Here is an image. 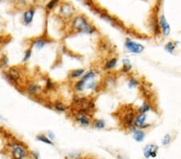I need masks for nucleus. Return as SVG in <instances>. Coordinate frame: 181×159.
<instances>
[{"label":"nucleus","instance_id":"nucleus-23","mask_svg":"<svg viewBox=\"0 0 181 159\" xmlns=\"http://www.w3.org/2000/svg\"><path fill=\"white\" fill-rule=\"evenodd\" d=\"M151 110V105L148 102H144L140 105V107L137 109L138 113H147L148 112Z\"/></svg>","mask_w":181,"mask_h":159},{"label":"nucleus","instance_id":"nucleus-11","mask_svg":"<svg viewBox=\"0 0 181 159\" xmlns=\"http://www.w3.org/2000/svg\"><path fill=\"white\" fill-rule=\"evenodd\" d=\"M41 91H42V87L36 82H31L30 84H28L26 88L27 93L31 96H37L40 93Z\"/></svg>","mask_w":181,"mask_h":159},{"label":"nucleus","instance_id":"nucleus-21","mask_svg":"<svg viewBox=\"0 0 181 159\" xmlns=\"http://www.w3.org/2000/svg\"><path fill=\"white\" fill-rule=\"evenodd\" d=\"M92 125L94 127L95 129L102 130V129H104L105 128L106 123H105V121L103 119H96V120L93 121Z\"/></svg>","mask_w":181,"mask_h":159},{"label":"nucleus","instance_id":"nucleus-4","mask_svg":"<svg viewBox=\"0 0 181 159\" xmlns=\"http://www.w3.org/2000/svg\"><path fill=\"white\" fill-rule=\"evenodd\" d=\"M124 46L128 52L133 53V54H141L145 49L144 46L142 45L141 43L134 42L129 38L126 39Z\"/></svg>","mask_w":181,"mask_h":159},{"label":"nucleus","instance_id":"nucleus-30","mask_svg":"<svg viewBox=\"0 0 181 159\" xmlns=\"http://www.w3.org/2000/svg\"><path fill=\"white\" fill-rule=\"evenodd\" d=\"M59 2H60V0H50L49 3H48V4H47L46 7L49 10H52V9H54L57 6Z\"/></svg>","mask_w":181,"mask_h":159},{"label":"nucleus","instance_id":"nucleus-34","mask_svg":"<svg viewBox=\"0 0 181 159\" xmlns=\"http://www.w3.org/2000/svg\"><path fill=\"white\" fill-rule=\"evenodd\" d=\"M79 1H82V2H87L88 0H79Z\"/></svg>","mask_w":181,"mask_h":159},{"label":"nucleus","instance_id":"nucleus-35","mask_svg":"<svg viewBox=\"0 0 181 159\" xmlns=\"http://www.w3.org/2000/svg\"><path fill=\"white\" fill-rule=\"evenodd\" d=\"M118 159H122V158H118Z\"/></svg>","mask_w":181,"mask_h":159},{"label":"nucleus","instance_id":"nucleus-24","mask_svg":"<svg viewBox=\"0 0 181 159\" xmlns=\"http://www.w3.org/2000/svg\"><path fill=\"white\" fill-rule=\"evenodd\" d=\"M36 140L39 141H41L43 143H45V144L50 145V146L53 145V142H52L51 139H49V137L44 135V134H39V135H37L36 136Z\"/></svg>","mask_w":181,"mask_h":159},{"label":"nucleus","instance_id":"nucleus-1","mask_svg":"<svg viewBox=\"0 0 181 159\" xmlns=\"http://www.w3.org/2000/svg\"><path fill=\"white\" fill-rule=\"evenodd\" d=\"M72 29L78 33H83L87 35H92L96 31V28L92 26L85 18L78 15L73 19L72 22Z\"/></svg>","mask_w":181,"mask_h":159},{"label":"nucleus","instance_id":"nucleus-22","mask_svg":"<svg viewBox=\"0 0 181 159\" xmlns=\"http://www.w3.org/2000/svg\"><path fill=\"white\" fill-rule=\"evenodd\" d=\"M96 76H97L96 72H95L94 70L91 69V70H89V71H88V72H86L85 73L84 76H82L81 79L83 80L84 81H85V82H88L89 81H91V80H93V79H95Z\"/></svg>","mask_w":181,"mask_h":159},{"label":"nucleus","instance_id":"nucleus-18","mask_svg":"<svg viewBox=\"0 0 181 159\" xmlns=\"http://www.w3.org/2000/svg\"><path fill=\"white\" fill-rule=\"evenodd\" d=\"M179 42H172V41H169L164 45V50L166 52L170 53V54H173L174 51L176 50V47L178 45Z\"/></svg>","mask_w":181,"mask_h":159},{"label":"nucleus","instance_id":"nucleus-5","mask_svg":"<svg viewBox=\"0 0 181 159\" xmlns=\"http://www.w3.org/2000/svg\"><path fill=\"white\" fill-rule=\"evenodd\" d=\"M12 159H25L27 158V150L23 145L14 143L11 147Z\"/></svg>","mask_w":181,"mask_h":159},{"label":"nucleus","instance_id":"nucleus-2","mask_svg":"<svg viewBox=\"0 0 181 159\" xmlns=\"http://www.w3.org/2000/svg\"><path fill=\"white\" fill-rule=\"evenodd\" d=\"M5 76L10 84L14 86H18L21 80V72L17 67H11L6 71Z\"/></svg>","mask_w":181,"mask_h":159},{"label":"nucleus","instance_id":"nucleus-33","mask_svg":"<svg viewBox=\"0 0 181 159\" xmlns=\"http://www.w3.org/2000/svg\"><path fill=\"white\" fill-rule=\"evenodd\" d=\"M31 154L35 159H40V157H39V154L36 153V152H31Z\"/></svg>","mask_w":181,"mask_h":159},{"label":"nucleus","instance_id":"nucleus-26","mask_svg":"<svg viewBox=\"0 0 181 159\" xmlns=\"http://www.w3.org/2000/svg\"><path fill=\"white\" fill-rule=\"evenodd\" d=\"M139 84V82H138V80L137 78H135V77H130L129 80H128V88H136L137 86H138Z\"/></svg>","mask_w":181,"mask_h":159},{"label":"nucleus","instance_id":"nucleus-8","mask_svg":"<svg viewBox=\"0 0 181 159\" xmlns=\"http://www.w3.org/2000/svg\"><path fill=\"white\" fill-rule=\"evenodd\" d=\"M75 121L82 127H89L93 124L92 119L89 115L86 114H76L75 116Z\"/></svg>","mask_w":181,"mask_h":159},{"label":"nucleus","instance_id":"nucleus-17","mask_svg":"<svg viewBox=\"0 0 181 159\" xmlns=\"http://www.w3.org/2000/svg\"><path fill=\"white\" fill-rule=\"evenodd\" d=\"M123 67L121 68V72L124 74H128L132 70V64L129 59H123Z\"/></svg>","mask_w":181,"mask_h":159},{"label":"nucleus","instance_id":"nucleus-10","mask_svg":"<svg viewBox=\"0 0 181 159\" xmlns=\"http://www.w3.org/2000/svg\"><path fill=\"white\" fill-rule=\"evenodd\" d=\"M159 147L155 144L147 145L144 149H143V154L146 158H156L158 154Z\"/></svg>","mask_w":181,"mask_h":159},{"label":"nucleus","instance_id":"nucleus-32","mask_svg":"<svg viewBox=\"0 0 181 159\" xmlns=\"http://www.w3.org/2000/svg\"><path fill=\"white\" fill-rule=\"evenodd\" d=\"M48 137H49V139H51L52 141V140H54V139H55V137H56L55 134H54L52 132H49V133H48Z\"/></svg>","mask_w":181,"mask_h":159},{"label":"nucleus","instance_id":"nucleus-7","mask_svg":"<svg viewBox=\"0 0 181 159\" xmlns=\"http://www.w3.org/2000/svg\"><path fill=\"white\" fill-rule=\"evenodd\" d=\"M159 23L160 27L161 33L163 34L164 37H168L171 33V26L163 15H160V17L159 19Z\"/></svg>","mask_w":181,"mask_h":159},{"label":"nucleus","instance_id":"nucleus-19","mask_svg":"<svg viewBox=\"0 0 181 159\" xmlns=\"http://www.w3.org/2000/svg\"><path fill=\"white\" fill-rule=\"evenodd\" d=\"M85 84H86V82L83 81V80H82V79H80V80H78V81H77L74 83L73 88L77 92L81 93V92H83L85 90Z\"/></svg>","mask_w":181,"mask_h":159},{"label":"nucleus","instance_id":"nucleus-9","mask_svg":"<svg viewBox=\"0 0 181 159\" xmlns=\"http://www.w3.org/2000/svg\"><path fill=\"white\" fill-rule=\"evenodd\" d=\"M74 13L73 7H72L69 3H63L61 6V10H60V15L63 17L65 19H69L73 17Z\"/></svg>","mask_w":181,"mask_h":159},{"label":"nucleus","instance_id":"nucleus-29","mask_svg":"<svg viewBox=\"0 0 181 159\" xmlns=\"http://www.w3.org/2000/svg\"><path fill=\"white\" fill-rule=\"evenodd\" d=\"M56 88V85L51 79H47L46 83H45V88L47 90H53L54 88Z\"/></svg>","mask_w":181,"mask_h":159},{"label":"nucleus","instance_id":"nucleus-16","mask_svg":"<svg viewBox=\"0 0 181 159\" xmlns=\"http://www.w3.org/2000/svg\"><path fill=\"white\" fill-rule=\"evenodd\" d=\"M85 73V71L84 68H77L74 69L69 74V77L73 80H76V79H81L82 76H84Z\"/></svg>","mask_w":181,"mask_h":159},{"label":"nucleus","instance_id":"nucleus-15","mask_svg":"<svg viewBox=\"0 0 181 159\" xmlns=\"http://www.w3.org/2000/svg\"><path fill=\"white\" fill-rule=\"evenodd\" d=\"M34 15H35V10L33 9H30V10H26L23 15V21L25 24H30L32 22Z\"/></svg>","mask_w":181,"mask_h":159},{"label":"nucleus","instance_id":"nucleus-20","mask_svg":"<svg viewBox=\"0 0 181 159\" xmlns=\"http://www.w3.org/2000/svg\"><path fill=\"white\" fill-rule=\"evenodd\" d=\"M46 45V40L43 38L35 39L32 41V46H34L36 49H43L44 46Z\"/></svg>","mask_w":181,"mask_h":159},{"label":"nucleus","instance_id":"nucleus-3","mask_svg":"<svg viewBox=\"0 0 181 159\" xmlns=\"http://www.w3.org/2000/svg\"><path fill=\"white\" fill-rule=\"evenodd\" d=\"M136 116H137V111L135 109L130 107V109H128L123 116V126L126 128V129L132 128L134 126V123H135Z\"/></svg>","mask_w":181,"mask_h":159},{"label":"nucleus","instance_id":"nucleus-28","mask_svg":"<svg viewBox=\"0 0 181 159\" xmlns=\"http://www.w3.org/2000/svg\"><path fill=\"white\" fill-rule=\"evenodd\" d=\"M171 141V135L170 134H166L162 139V145L163 146H168Z\"/></svg>","mask_w":181,"mask_h":159},{"label":"nucleus","instance_id":"nucleus-14","mask_svg":"<svg viewBox=\"0 0 181 159\" xmlns=\"http://www.w3.org/2000/svg\"><path fill=\"white\" fill-rule=\"evenodd\" d=\"M52 108L54 109V110H56L58 113H65L69 109L68 106L61 101H56V102H54L53 105H52Z\"/></svg>","mask_w":181,"mask_h":159},{"label":"nucleus","instance_id":"nucleus-31","mask_svg":"<svg viewBox=\"0 0 181 159\" xmlns=\"http://www.w3.org/2000/svg\"><path fill=\"white\" fill-rule=\"evenodd\" d=\"M2 65L6 68L8 65V58L6 56H3V58L2 59Z\"/></svg>","mask_w":181,"mask_h":159},{"label":"nucleus","instance_id":"nucleus-12","mask_svg":"<svg viewBox=\"0 0 181 159\" xmlns=\"http://www.w3.org/2000/svg\"><path fill=\"white\" fill-rule=\"evenodd\" d=\"M130 130H131V133L133 134V137L137 142H143L144 141L146 134L143 129H137L136 127L133 126L132 128H130Z\"/></svg>","mask_w":181,"mask_h":159},{"label":"nucleus","instance_id":"nucleus-25","mask_svg":"<svg viewBox=\"0 0 181 159\" xmlns=\"http://www.w3.org/2000/svg\"><path fill=\"white\" fill-rule=\"evenodd\" d=\"M97 82L95 81L94 79H93V80H91V81H89L88 82H86V84H85V88L88 89V90L94 91L95 89H97Z\"/></svg>","mask_w":181,"mask_h":159},{"label":"nucleus","instance_id":"nucleus-27","mask_svg":"<svg viewBox=\"0 0 181 159\" xmlns=\"http://www.w3.org/2000/svg\"><path fill=\"white\" fill-rule=\"evenodd\" d=\"M31 55H32V48H28V49L25 51V52H24V56H23V63L28 62V61L31 59Z\"/></svg>","mask_w":181,"mask_h":159},{"label":"nucleus","instance_id":"nucleus-6","mask_svg":"<svg viewBox=\"0 0 181 159\" xmlns=\"http://www.w3.org/2000/svg\"><path fill=\"white\" fill-rule=\"evenodd\" d=\"M147 116L146 113H138L137 116L135 117V123H134V126L136 127L137 129H146L150 127V124L147 123Z\"/></svg>","mask_w":181,"mask_h":159},{"label":"nucleus","instance_id":"nucleus-13","mask_svg":"<svg viewBox=\"0 0 181 159\" xmlns=\"http://www.w3.org/2000/svg\"><path fill=\"white\" fill-rule=\"evenodd\" d=\"M117 58H116V57H111V58L108 59L107 60L105 61L103 68L105 71H111L113 69H114L116 65H117Z\"/></svg>","mask_w":181,"mask_h":159}]
</instances>
